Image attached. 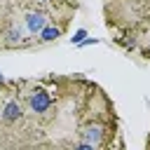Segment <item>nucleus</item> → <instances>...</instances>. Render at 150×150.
I'll use <instances>...</instances> for the list:
<instances>
[{
    "mask_svg": "<svg viewBox=\"0 0 150 150\" xmlns=\"http://www.w3.org/2000/svg\"><path fill=\"white\" fill-rule=\"evenodd\" d=\"M21 117V103L19 101H7L2 108V120L5 122H16Z\"/></svg>",
    "mask_w": 150,
    "mask_h": 150,
    "instance_id": "obj_4",
    "label": "nucleus"
},
{
    "mask_svg": "<svg viewBox=\"0 0 150 150\" xmlns=\"http://www.w3.org/2000/svg\"><path fill=\"white\" fill-rule=\"evenodd\" d=\"M28 103H30V110L33 112H47L49 105H52V98H49V94L45 89H35L30 94V101Z\"/></svg>",
    "mask_w": 150,
    "mask_h": 150,
    "instance_id": "obj_1",
    "label": "nucleus"
},
{
    "mask_svg": "<svg viewBox=\"0 0 150 150\" xmlns=\"http://www.w3.org/2000/svg\"><path fill=\"white\" fill-rule=\"evenodd\" d=\"M84 38H87V30H84V28H80V30H75V35H73V38H70V42H73V45H77V47H80V45H82V42H84Z\"/></svg>",
    "mask_w": 150,
    "mask_h": 150,
    "instance_id": "obj_7",
    "label": "nucleus"
},
{
    "mask_svg": "<svg viewBox=\"0 0 150 150\" xmlns=\"http://www.w3.org/2000/svg\"><path fill=\"white\" fill-rule=\"evenodd\" d=\"M45 26H47V14L45 12H28L26 14V30L28 33L38 35Z\"/></svg>",
    "mask_w": 150,
    "mask_h": 150,
    "instance_id": "obj_2",
    "label": "nucleus"
},
{
    "mask_svg": "<svg viewBox=\"0 0 150 150\" xmlns=\"http://www.w3.org/2000/svg\"><path fill=\"white\" fill-rule=\"evenodd\" d=\"M82 138H84V143H89V145H98L101 138H103V129H101L98 124H89V127H84Z\"/></svg>",
    "mask_w": 150,
    "mask_h": 150,
    "instance_id": "obj_3",
    "label": "nucleus"
},
{
    "mask_svg": "<svg viewBox=\"0 0 150 150\" xmlns=\"http://www.w3.org/2000/svg\"><path fill=\"white\" fill-rule=\"evenodd\" d=\"M0 84H5V75L2 73H0Z\"/></svg>",
    "mask_w": 150,
    "mask_h": 150,
    "instance_id": "obj_10",
    "label": "nucleus"
},
{
    "mask_svg": "<svg viewBox=\"0 0 150 150\" xmlns=\"http://www.w3.org/2000/svg\"><path fill=\"white\" fill-rule=\"evenodd\" d=\"M19 40H21V28H12V30L7 33V42H9V45H16Z\"/></svg>",
    "mask_w": 150,
    "mask_h": 150,
    "instance_id": "obj_6",
    "label": "nucleus"
},
{
    "mask_svg": "<svg viewBox=\"0 0 150 150\" xmlns=\"http://www.w3.org/2000/svg\"><path fill=\"white\" fill-rule=\"evenodd\" d=\"M75 150H96V145H89V143H84V141H82V143H77V145H75Z\"/></svg>",
    "mask_w": 150,
    "mask_h": 150,
    "instance_id": "obj_8",
    "label": "nucleus"
},
{
    "mask_svg": "<svg viewBox=\"0 0 150 150\" xmlns=\"http://www.w3.org/2000/svg\"><path fill=\"white\" fill-rule=\"evenodd\" d=\"M61 35V30L56 28V26H45L42 30H40V40H45V42H52V40H56Z\"/></svg>",
    "mask_w": 150,
    "mask_h": 150,
    "instance_id": "obj_5",
    "label": "nucleus"
},
{
    "mask_svg": "<svg viewBox=\"0 0 150 150\" xmlns=\"http://www.w3.org/2000/svg\"><path fill=\"white\" fill-rule=\"evenodd\" d=\"M145 54H148V56H150V45H148V47H145Z\"/></svg>",
    "mask_w": 150,
    "mask_h": 150,
    "instance_id": "obj_11",
    "label": "nucleus"
},
{
    "mask_svg": "<svg viewBox=\"0 0 150 150\" xmlns=\"http://www.w3.org/2000/svg\"><path fill=\"white\" fill-rule=\"evenodd\" d=\"M96 42H98V40H96V38H91V40H84L80 47H89V45H96Z\"/></svg>",
    "mask_w": 150,
    "mask_h": 150,
    "instance_id": "obj_9",
    "label": "nucleus"
},
{
    "mask_svg": "<svg viewBox=\"0 0 150 150\" xmlns=\"http://www.w3.org/2000/svg\"><path fill=\"white\" fill-rule=\"evenodd\" d=\"M42 2H47V0H42Z\"/></svg>",
    "mask_w": 150,
    "mask_h": 150,
    "instance_id": "obj_12",
    "label": "nucleus"
}]
</instances>
